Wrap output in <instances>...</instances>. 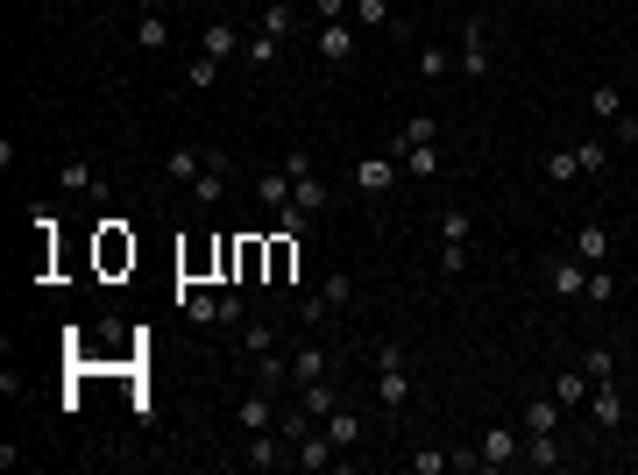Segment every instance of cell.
<instances>
[{"label": "cell", "instance_id": "obj_1", "mask_svg": "<svg viewBox=\"0 0 638 475\" xmlns=\"http://www.w3.org/2000/svg\"><path fill=\"white\" fill-rule=\"evenodd\" d=\"M369 362H376V405H383V412H405V398H412V362H405V348H397V341H376Z\"/></svg>", "mask_w": 638, "mask_h": 475}, {"label": "cell", "instance_id": "obj_2", "mask_svg": "<svg viewBox=\"0 0 638 475\" xmlns=\"http://www.w3.org/2000/svg\"><path fill=\"white\" fill-rule=\"evenodd\" d=\"M348 298H355V277L334 270V277H319V291L298 298V320H305L312 334H327V327H334V312H348Z\"/></svg>", "mask_w": 638, "mask_h": 475}, {"label": "cell", "instance_id": "obj_3", "mask_svg": "<svg viewBox=\"0 0 638 475\" xmlns=\"http://www.w3.org/2000/svg\"><path fill=\"white\" fill-rule=\"evenodd\" d=\"M397 185H405V164H397L390 149H383V156H362V164H355V192H362V199H383V192H397Z\"/></svg>", "mask_w": 638, "mask_h": 475}, {"label": "cell", "instance_id": "obj_4", "mask_svg": "<svg viewBox=\"0 0 638 475\" xmlns=\"http://www.w3.org/2000/svg\"><path fill=\"white\" fill-rule=\"evenodd\" d=\"M539 277H546V291H553V298H589V263H582L575 249H568V256H546V270H539Z\"/></svg>", "mask_w": 638, "mask_h": 475}, {"label": "cell", "instance_id": "obj_5", "mask_svg": "<svg viewBox=\"0 0 638 475\" xmlns=\"http://www.w3.org/2000/svg\"><path fill=\"white\" fill-rule=\"evenodd\" d=\"M135 50H142V57H164V50H171V8H164V0H142Z\"/></svg>", "mask_w": 638, "mask_h": 475}, {"label": "cell", "instance_id": "obj_6", "mask_svg": "<svg viewBox=\"0 0 638 475\" xmlns=\"http://www.w3.org/2000/svg\"><path fill=\"white\" fill-rule=\"evenodd\" d=\"M227 192H234V164H227L220 149H206V164H199V178H192V199H199V206H220Z\"/></svg>", "mask_w": 638, "mask_h": 475}, {"label": "cell", "instance_id": "obj_7", "mask_svg": "<svg viewBox=\"0 0 638 475\" xmlns=\"http://www.w3.org/2000/svg\"><path fill=\"white\" fill-rule=\"evenodd\" d=\"M284 412H277V390H242V398H234V426H242V433H263V426H277Z\"/></svg>", "mask_w": 638, "mask_h": 475}, {"label": "cell", "instance_id": "obj_8", "mask_svg": "<svg viewBox=\"0 0 638 475\" xmlns=\"http://www.w3.org/2000/svg\"><path fill=\"white\" fill-rule=\"evenodd\" d=\"M518 447H525V433H518V426H504V419H497V426H483V440H475L483 468H511V461H518Z\"/></svg>", "mask_w": 638, "mask_h": 475}, {"label": "cell", "instance_id": "obj_9", "mask_svg": "<svg viewBox=\"0 0 638 475\" xmlns=\"http://www.w3.org/2000/svg\"><path fill=\"white\" fill-rule=\"evenodd\" d=\"M454 71H461V78H483V71H490V29H483V22H468V29H461V43H454Z\"/></svg>", "mask_w": 638, "mask_h": 475}, {"label": "cell", "instance_id": "obj_10", "mask_svg": "<svg viewBox=\"0 0 638 475\" xmlns=\"http://www.w3.org/2000/svg\"><path fill=\"white\" fill-rule=\"evenodd\" d=\"M242 461H249V468H277V461H291V440H284V426H263V433H249V440H242Z\"/></svg>", "mask_w": 638, "mask_h": 475}, {"label": "cell", "instance_id": "obj_11", "mask_svg": "<svg viewBox=\"0 0 638 475\" xmlns=\"http://www.w3.org/2000/svg\"><path fill=\"white\" fill-rule=\"evenodd\" d=\"M312 50H319V64H348L355 57V22H319L312 29Z\"/></svg>", "mask_w": 638, "mask_h": 475}, {"label": "cell", "instance_id": "obj_12", "mask_svg": "<svg viewBox=\"0 0 638 475\" xmlns=\"http://www.w3.org/2000/svg\"><path fill=\"white\" fill-rule=\"evenodd\" d=\"M319 376H334V355L319 348V341H298V348H291V390H305V383H319Z\"/></svg>", "mask_w": 638, "mask_h": 475}, {"label": "cell", "instance_id": "obj_13", "mask_svg": "<svg viewBox=\"0 0 638 475\" xmlns=\"http://www.w3.org/2000/svg\"><path fill=\"white\" fill-rule=\"evenodd\" d=\"M589 419H596V433H617L624 426V390L617 383H589Z\"/></svg>", "mask_w": 638, "mask_h": 475}, {"label": "cell", "instance_id": "obj_14", "mask_svg": "<svg viewBox=\"0 0 638 475\" xmlns=\"http://www.w3.org/2000/svg\"><path fill=\"white\" fill-rule=\"evenodd\" d=\"M199 50H206V57H220V64H227V57H234V50H242V22H234V15H213V22H206V29H199Z\"/></svg>", "mask_w": 638, "mask_h": 475}, {"label": "cell", "instance_id": "obj_15", "mask_svg": "<svg viewBox=\"0 0 638 475\" xmlns=\"http://www.w3.org/2000/svg\"><path fill=\"white\" fill-rule=\"evenodd\" d=\"M270 270V242L263 234H242V242H234V284H256Z\"/></svg>", "mask_w": 638, "mask_h": 475}, {"label": "cell", "instance_id": "obj_16", "mask_svg": "<svg viewBox=\"0 0 638 475\" xmlns=\"http://www.w3.org/2000/svg\"><path fill=\"white\" fill-rule=\"evenodd\" d=\"M518 461H532V468H568V440L561 433H525Z\"/></svg>", "mask_w": 638, "mask_h": 475}, {"label": "cell", "instance_id": "obj_17", "mask_svg": "<svg viewBox=\"0 0 638 475\" xmlns=\"http://www.w3.org/2000/svg\"><path fill=\"white\" fill-rule=\"evenodd\" d=\"M319 426H327V440H334V447H362V433H369V426H362V412H355L348 398H341L327 419H319Z\"/></svg>", "mask_w": 638, "mask_h": 475}, {"label": "cell", "instance_id": "obj_18", "mask_svg": "<svg viewBox=\"0 0 638 475\" xmlns=\"http://www.w3.org/2000/svg\"><path fill=\"white\" fill-rule=\"evenodd\" d=\"M291 461H298V468H334V461H341V447L327 440V426H312V433L291 447Z\"/></svg>", "mask_w": 638, "mask_h": 475}, {"label": "cell", "instance_id": "obj_19", "mask_svg": "<svg viewBox=\"0 0 638 475\" xmlns=\"http://www.w3.org/2000/svg\"><path fill=\"white\" fill-rule=\"evenodd\" d=\"M610 249H617V242H610V227H603V220H582V227H575V256H582L589 270L610 263Z\"/></svg>", "mask_w": 638, "mask_h": 475}, {"label": "cell", "instance_id": "obj_20", "mask_svg": "<svg viewBox=\"0 0 638 475\" xmlns=\"http://www.w3.org/2000/svg\"><path fill=\"white\" fill-rule=\"evenodd\" d=\"M256 199L270 206V220L291 206V164H277V171H256Z\"/></svg>", "mask_w": 638, "mask_h": 475}, {"label": "cell", "instance_id": "obj_21", "mask_svg": "<svg viewBox=\"0 0 638 475\" xmlns=\"http://www.w3.org/2000/svg\"><path fill=\"white\" fill-rule=\"evenodd\" d=\"M419 142H440V121H433V114H412L405 128H397V135H390V156H405V149H419Z\"/></svg>", "mask_w": 638, "mask_h": 475}, {"label": "cell", "instance_id": "obj_22", "mask_svg": "<svg viewBox=\"0 0 638 475\" xmlns=\"http://www.w3.org/2000/svg\"><path fill=\"white\" fill-rule=\"evenodd\" d=\"M256 29L277 36V43H291V36H298V15L284 8V0H263V8H256Z\"/></svg>", "mask_w": 638, "mask_h": 475}, {"label": "cell", "instance_id": "obj_23", "mask_svg": "<svg viewBox=\"0 0 638 475\" xmlns=\"http://www.w3.org/2000/svg\"><path fill=\"white\" fill-rule=\"evenodd\" d=\"M298 277V234L277 227V242H270V284H291Z\"/></svg>", "mask_w": 638, "mask_h": 475}, {"label": "cell", "instance_id": "obj_24", "mask_svg": "<svg viewBox=\"0 0 638 475\" xmlns=\"http://www.w3.org/2000/svg\"><path fill=\"white\" fill-rule=\"evenodd\" d=\"M397 164H405V178H440V171H447V156H440V142H419V149L397 156Z\"/></svg>", "mask_w": 638, "mask_h": 475}, {"label": "cell", "instance_id": "obj_25", "mask_svg": "<svg viewBox=\"0 0 638 475\" xmlns=\"http://www.w3.org/2000/svg\"><path fill=\"white\" fill-rule=\"evenodd\" d=\"M298 405H305L312 419H327V412L341 405V383H334V376H319V383H305V390H298Z\"/></svg>", "mask_w": 638, "mask_h": 475}, {"label": "cell", "instance_id": "obj_26", "mask_svg": "<svg viewBox=\"0 0 638 475\" xmlns=\"http://www.w3.org/2000/svg\"><path fill=\"white\" fill-rule=\"evenodd\" d=\"M178 305L192 327H220V291H178Z\"/></svg>", "mask_w": 638, "mask_h": 475}, {"label": "cell", "instance_id": "obj_27", "mask_svg": "<svg viewBox=\"0 0 638 475\" xmlns=\"http://www.w3.org/2000/svg\"><path fill=\"white\" fill-rule=\"evenodd\" d=\"M561 398H525V433H561Z\"/></svg>", "mask_w": 638, "mask_h": 475}, {"label": "cell", "instance_id": "obj_28", "mask_svg": "<svg viewBox=\"0 0 638 475\" xmlns=\"http://www.w3.org/2000/svg\"><path fill=\"white\" fill-rule=\"evenodd\" d=\"M539 178H546V185H575V178H582V164H575V149H568V142H561V149H546V164H539Z\"/></svg>", "mask_w": 638, "mask_h": 475}, {"label": "cell", "instance_id": "obj_29", "mask_svg": "<svg viewBox=\"0 0 638 475\" xmlns=\"http://www.w3.org/2000/svg\"><path fill=\"white\" fill-rule=\"evenodd\" d=\"M553 398H561L568 412H582V405H589V376H582V369H561V376H553Z\"/></svg>", "mask_w": 638, "mask_h": 475}, {"label": "cell", "instance_id": "obj_30", "mask_svg": "<svg viewBox=\"0 0 638 475\" xmlns=\"http://www.w3.org/2000/svg\"><path fill=\"white\" fill-rule=\"evenodd\" d=\"M57 185H64V192H107V185H100V171L86 164V156H71V164L57 171Z\"/></svg>", "mask_w": 638, "mask_h": 475}, {"label": "cell", "instance_id": "obj_31", "mask_svg": "<svg viewBox=\"0 0 638 475\" xmlns=\"http://www.w3.org/2000/svg\"><path fill=\"white\" fill-rule=\"evenodd\" d=\"M575 164H582V178H603V171H610V142L582 135V142H575Z\"/></svg>", "mask_w": 638, "mask_h": 475}, {"label": "cell", "instance_id": "obj_32", "mask_svg": "<svg viewBox=\"0 0 638 475\" xmlns=\"http://www.w3.org/2000/svg\"><path fill=\"white\" fill-rule=\"evenodd\" d=\"M100 263H107V270L135 263V242H121V220H107V234H100Z\"/></svg>", "mask_w": 638, "mask_h": 475}, {"label": "cell", "instance_id": "obj_33", "mask_svg": "<svg viewBox=\"0 0 638 475\" xmlns=\"http://www.w3.org/2000/svg\"><path fill=\"white\" fill-rule=\"evenodd\" d=\"M433 234H440V242H468V206H440L433 213Z\"/></svg>", "mask_w": 638, "mask_h": 475}, {"label": "cell", "instance_id": "obj_34", "mask_svg": "<svg viewBox=\"0 0 638 475\" xmlns=\"http://www.w3.org/2000/svg\"><path fill=\"white\" fill-rule=\"evenodd\" d=\"M589 114H596V121H617V114H624V93L610 86V78H603V86H589Z\"/></svg>", "mask_w": 638, "mask_h": 475}, {"label": "cell", "instance_id": "obj_35", "mask_svg": "<svg viewBox=\"0 0 638 475\" xmlns=\"http://www.w3.org/2000/svg\"><path fill=\"white\" fill-rule=\"evenodd\" d=\"M270 348H277V327H270V320H249V327H242V355L256 362V355H270Z\"/></svg>", "mask_w": 638, "mask_h": 475}, {"label": "cell", "instance_id": "obj_36", "mask_svg": "<svg viewBox=\"0 0 638 475\" xmlns=\"http://www.w3.org/2000/svg\"><path fill=\"white\" fill-rule=\"evenodd\" d=\"M199 164H206V149H171V156H164V171H171L178 185H192V178H199Z\"/></svg>", "mask_w": 638, "mask_h": 475}, {"label": "cell", "instance_id": "obj_37", "mask_svg": "<svg viewBox=\"0 0 638 475\" xmlns=\"http://www.w3.org/2000/svg\"><path fill=\"white\" fill-rule=\"evenodd\" d=\"M447 71H454V50L447 43H426L419 50V78H447Z\"/></svg>", "mask_w": 638, "mask_h": 475}, {"label": "cell", "instance_id": "obj_38", "mask_svg": "<svg viewBox=\"0 0 638 475\" xmlns=\"http://www.w3.org/2000/svg\"><path fill=\"white\" fill-rule=\"evenodd\" d=\"M617 291H624V284H617V270H610V263H596V270H589V305H610Z\"/></svg>", "mask_w": 638, "mask_h": 475}, {"label": "cell", "instance_id": "obj_39", "mask_svg": "<svg viewBox=\"0 0 638 475\" xmlns=\"http://www.w3.org/2000/svg\"><path fill=\"white\" fill-rule=\"evenodd\" d=\"M582 376H589V383H610V376H617V355H610V348H582Z\"/></svg>", "mask_w": 638, "mask_h": 475}, {"label": "cell", "instance_id": "obj_40", "mask_svg": "<svg viewBox=\"0 0 638 475\" xmlns=\"http://www.w3.org/2000/svg\"><path fill=\"white\" fill-rule=\"evenodd\" d=\"M355 29H390V0H355Z\"/></svg>", "mask_w": 638, "mask_h": 475}, {"label": "cell", "instance_id": "obj_41", "mask_svg": "<svg viewBox=\"0 0 638 475\" xmlns=\"http://www.w3.org/2000/svg\"><path fill=\"white\" fill-rule=\"evenodd\" d=\"M213 78H220V57H206V50H199V57L185 64V86H192V93H206Z\"/></svg>", "mask_w": 638, "mask_h": 475}, {"label": "cell", "instance_id": "obj_42", "mask_svg": "<svg viewBox=\"0 0 638 475\" xmlns=\"http://www.w3.org/2000/svg\"><path fill=\"white\" fill-rule=\"evenodd\" d=\"M242 50H249V64H256V71H270V64H277V50H284V43H277V36H263V29H256V36H249V43H242Z\"/></svg>", "mask_w": 638, "mask_h": 475}, {"label": "cell", "instance_id": "obj_43", "mask_svg": "<svg viewBox=\"0 0 638 475\" xmlns=\"http://www.w3.org/2000/svg\"><path fill=\"white\" fill-rule=\"evenodd\" d=\"M454 468V454H440V447H419L412 454V475H447Z\"/></svg>", "mask_w": 638, "mask_h": 475}, {"label": "cell", "instance_id": "obj_44", "mask_svg": "<svg viewBox=\"0 0 638 475\" xmlns=\"http://www.w3.org/2000/svg\"><path fill=\"white\" fill-rule=\"evenodd\" d=\"M468 270V242H440V277H461Z\"/></svg>", "mask_w": 638, "mask_h": 475}, {"label": "cell", "instance_id": "obj_45", "mask_svg": "<svg viewBox=\"0 0 638 475\" xmlns=\"http://www.w3.org/2000/svg\"><path fill=\"white\" fill-rule=\"evenodd\" d=\"M220 327H249L242 320V291H220Z\"/></svg>", "mask_w": 638, "mask_h": 475}, {"label": "cell", "instance_id": "obj_46", "mask_svg": "<svg viewBox=\"0 0 638 475\" xmlns=\"http://www.w3.org/2000/svg\"><path fill=\"white\" fill-rule=\"evenodd\" d=\"M312 15L319 22H348V0H312Z\"/></svg>", "mask_w": 638, "mask_h": 475}, {"label": "cell", "instance_id": "obj_47", "mask_svg": "<svg viewBox=\"0 0 638 475\" xmlns=\"http://www.w3.org/2000/svg\"><path fill=\"white\" fill-rule=\"evenodd\" d=\"M610 128H617V142H624V149H638V114H617Z\"/></svg>", "mask_w": 638, "mask_h": 475}, {"label": "cell", "instance_id": "obj_48", "mask_svg": "<svg viewBox=\"0 0 638 475\" xmlns=\"http://www.w3.org/2000/svg\"><path fill=\"white\" fill-rule=\"evenodd\" d=\"M242 8H263V0H242Z\"/></svg>", "mask_w": 638, "mask_h": 475}, {"label": "cell", "instance_id": "obj_49", "mask_svg": "<svg viewBox=\"0 0 638 475\" xmlns=\"http://www.w3.org/2000/svg\"><path fill=\"white\" fill-rule=\"evenodd\" d=\"M93 8H107V0H93Z\"/></svg>", "mask_w": 638, "mask_h": 475}]
</instances>
